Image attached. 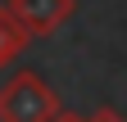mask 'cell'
<instances>
[{"label": "cell", "instance_id": "6da1fadb", "mask_svg": "<svg viewBox=\"0 0 127 122\" xmlns=\"http://www.w3.org/2000/svg\"><path fill=\"white\" fill-rule=\"evenodd\" d=\"M64 109L59 90L41 77V72H14L0 86V122H50Z\"/></svg>", "mask_w": 127, "mask_h": 122}, {"label": "cell", "instance_id": "7a4b0ae2", "mask_svg": "<svg viewBox=\"0 0 127 122\" xmlns=\"http://www.w3.org/2000/svg\"><path fill=\"white\" fill-rule=\"evenodd\" d=\"M9 18L27 32V41L36 36H55L64 23L77 14V0H9Z\"/></svg>", "mask_w": 127, "mask_h": 122}, {"label": "cell", "instance_id": "3957f363", "mask_svg": "<svg viewBox=\"0 0 127 122\" xmlns=\"http://www.w3.org/2000/svg\"><path fill=\"white\" fill-rule=\"evenodd\" d=\"M23 50H27V32L9 18V9H0V68H5L9 59H18Z\"/></svg>", "mask_w": 127, "mask_h": 122}, {"label": "cell", "instance_id": "277c9868", "mask_svg": "<svg viewBox=\"0 0 127 122\" xmlns=\"http://www.w3.org/2000/svg\"><path fill=\"white\" fill-rule=\"evenodd\" d=\"M86 122H127V118H123L118 109H95V113H91Z\"/></svg>", "mask_w": 127, "mask_h": 122}, {"label": "cell", "instance_id": "5b68a950", "mask_svg": "<svg viewBox=\"0 0 127 122\" xmlns=\"http://www.w3.org/2000/svg\"><path fill=\"white\" fill-rule=\"evenodd\" d=\"M50 122H86V118H82V113H73V109H59Z\"/></svg>", "mask_w": 127, "mask_h": 122}]
</instances>
